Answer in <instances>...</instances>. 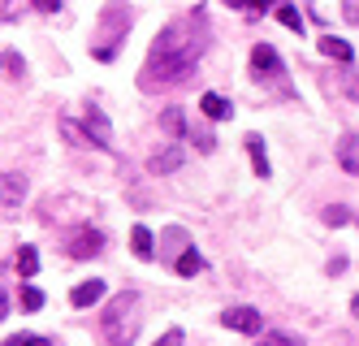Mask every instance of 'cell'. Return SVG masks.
Returning <instances> with one entry per match:
<instances>
[{
  "label": "cell",
  "instance_id": "cell-1",
  "mask_svg": "<svg viewBox=\"0 0 359 346\" xmlns=\"http://www.w3.org/2000/svg\"><path fill=\"white\" fill-rule=\"evenodd\" d=\"M203 44H208V31H203V18L195 13L191 22H173L151 39L147 48V61L139 83L143 87H156V83H182V78L195 74L199 57H203Z\"/></svg>",
  "mask_w": 359,
  "mask_h": 346
},
{
  "label": "cell",
  "instance_id": "cell-2",
  "mask_svg": "<svg viewBox=\"0 0 359 346\" xmlns=\"http://www.w3.org/2000/svg\"><path fill=\"white\" fill-rule=\"evenodd\" d=\"M126 35H130V9H126V0H109L95 22V35H91V57L104 65L117 61V48L126 44Z\"/></svg>",
  "mask_w": 359,
  "mask_h": 346
},
{
  "label": "cell",
  "instance_id": "cell-3",
  "mask_svg": "<svg viewBox=\"0 0 359 346\" xmlns=\"http://www.w3.org/2000/svg\"><path fill=\"white\" fill-rule=\"evenodd\" d=\"M139 321H143L139 295H135V290H121L117 299H109L104 321H100V333H104V342H109V346H130V342H135V333H139Z\"/></svg>",
  "mask_w": 359,
  "mask_h": 346
},
{
  "label": "cell",
  "instance_id": "cell-4",
  "mask_svg": "<svg viewBox=\"0 0 359 346\" xmlns=\"http://www.w3.org/2000/svg\"><path fill=\"white\" fill-rule=\"evenodd\" d=\"M83 135L95 147H113V126H109L104 113H100V104H91V100H87V109H83Z\"/></svg>",
  "mask_w": 359,
  "mask_h": 346
},
{
  "label": "cell",
  "instance_id": "cell-5",
  "mask_svg": "<svg viewBox=\"0 0 359 346\" xmlns=\"http://www.w3.org/2000/svg\"><path fill=\"white\" fill-rule=\"evenodd\" d=\"M221 325L234 329V333H260L264 329V316L255 312V307H247V303H238V307H225L221 312Z\"/></svg>",
  "mask_w": 359,
  "mask_h": 346
},
{
  "label": "cell",
  "instance_id": "cell-6",
  "mask_svg": "<svg viewBox=\"0 0 359 346\" xmlns=\"http://www.w3.org/2000/svg\"><path fill=\"white\" fill-rule=\"evenodd\" d=\"M74 260H91V255H100L104 251V229H95V225H83L79 234L69 238V247H65Z\"/></svg>",
  "mask_w": 359,
  "mask_h": 346
},
{
  "label": "cell",
  "instance_id": "cell-7",
  "mask_svg": "<svg viewBox=\"0 0 359 346\" xmlns=\"http://www.w3.org/2000/svg\"><path fill=\"white\" fill-rule=\"evenodd\" d=\"M251 74H281V57L273 44H255L251 48Z\"/></svg>",
  "mask_w": 359,
  "mask_h": 346
},
{
  "label": "cell",
  "instance_id": "cell-8",
  "mask_svg": "<svg viewBox=\"0 0 359 346\" xmlns=\"http://www.w3.org/2000/svg\"><path fill=\"white\" fill-rule=\"evenodd\" d=\"M22 199H27V178H22V173H0V204L13 208Z\"/></svg>",
  "mask_w": 359,
  "mask_h": 346
},
{
  "label": "cell",
  "instance_id": "cell-9",
  "mask_svg": "<svg viewBox=\"0 0 359 346\" xmlns=\"http://www.w3.org/2000/svg\"><path fill=\"white\" fill-rule=\"evenodd\" d=\"M100 299H104V281H100V277H91V281H83V286H74V295H69L74 307H95Z\"/></svg>",
  "mask_w": 359,
  "mask_h": 346
},
{
  "label": "cell",
  "instance_id": "cell-10",
  "mask_svg": "<svg viewBox=\"0 0 359 346\" xmlns=\"http://www.w3.org/2000/svg\"><path fill=\"white\" fill-rule=\"evenodd\" d=\"M320 57H329V61H338V65H351V57H355V48H351L346 39H338V35H320Z\"/></svg>",
  "mask_w": 359,
  "mask_h": 346
},
{
  "label": "cell",
  "instance_id": "cell-11",
  "mask_svg": "<svg viewBox=\"0 0 359 346\" xmlns=\"http://www.w3.org/2000/svg\"><path fill=\"white\" fill-rule=\"evenodd\" d=\"M199 113L203 117H208V121H225L229 113H234V109H229V100L225 95H217V91H208V95H203L199 100Z\"/></svg>",
  "mask_w": 359,
  "mask_h": 346
},
{
  "label": "cell",
  "instance_id": "cell-12",
  "mask_svg": "<svg viewBox=\"0 0 359 346\" xmlns=\"http://www.w3.org/2000/svg\"><path fill=\"white\" fill-rule=\"evenodd\" d=\"M147 169L151 173H173V169H182V147H165V152H156L147 161Z\"/></svg>",
  "mask_w": 359,
  "mask_h": 346
},
{
  "label": "cell",
  "instance_id": "cell-13",
  "mask_svg": "<svg viewBox=\"0 0 359 346\" xmlns=\"http://www.w3.org/2000/svg\"><path fill=\"white\" fill-rule=\"evenodd\" d=\"M247 156H251V169L260 173V178L273 173V169H269V152H264V139H260V135H247Z\"/></svg>",
  "mask_w": 359,
  "mask_h": 346
},
{
  "label": "cell",
  "instance_id": "cell-14",
  "mask_svg": "<svg viewBox=\"0 0 359 346\" xmlns=\"http://www.w3.org/2000/svg\"><path fill=\"white\" fill-rule=\"evenodd\" d=\"M338 165L359 178V139H355V135H346V139L338 143Z\"/></svg>",
  "mask_w": 359,
  "mask_h": 346
},
{
  "label": "cell",
  "instance_id": "cell-15",
  "mask_svg": "<svg viewBox=\"0 0 359 346\" xmlns=\"http://www.w3.org/2000/svg\"><path fill=\"white\" fill-rule=\"evenodd\" d=\"M130 251H135L139 260H151V251H156V238H151L147 225H135V229H130Z\"/></svg>",
  "mask_w": 359,
  "mask_h": 346
},
{
  "label": "cell",
  "instance_id": "cell-16",
  "mask_svg": "<svg viewBox=\"0 0 359 346\" xmlns=\"http://www.w3.org/2000/svg\"><path fill=\"white\" fill-rule=\"evenodd\" d=\"M13 269H18L22 277H35V273H39V251H35L31 243H22L18 255H13Z\"/></svg>",
  "mask_w": 359,
  "mask_h": 346
},
{
  "label": "cell",
  "instance_id": "cell-17",
  "mask_svg": "<svg viewBox=\"0 0 359 346\" xmlns=\"http://www.w3.org/2000/svg\"><path fill=\"white\" fill-rule=\"evenodd\" d=\"M161 130H165V135H173V139H182L187 135V113L177 109V104H173V109H165L161 113Z\"/></svg>",
  "mask_w": 359,
  "mask_h": 346
},
{
  "label": "cell",
  "instance_id": "cell-18",
  "mask_svg": "<svg viewBox=\"0 0 359 346\" xmlns=\"http://www.w3.org/2000/svg\"><path fill=\"white\" fill-rule=\"evenodd\" d=\"M273 18H277L281 26H286V31H303L299 9H294V5H286V0H277V5H273Z\"/></svg>",
  "mask_w": 359,
  "mask_h": 346
},
{
  "label": "cell",
  "instance_id": "cell-19",
  "mask_svg": "<svg viewBox=\"0 0 359 346\" xmlns=\"http://www.w3.org/2000/svg\"><path fill=\"white\" fill-rule=\"evenodd\" d=\"M173 269H177V277H195V273L203 269V255H199L195 247H187L182 255H177V264H173Z\"/></svg>",
  "mask_w": 359,
  "mask_h": 346
},
{
  "label": "cell",
  "instance_id": "cell-20",
  "mask_svg": "<svg viewBox=\"0 0 359 346\" xmlns=\"http://www.w3.org/2000/svg\"><path fill=\"white\" fill-rule=\"evenodd\" d=\"M18 299H22V312H39V307H43V290H39V286H22Z\"/></svg>",
  "mask_w": 359,
  "mask_h": 346
},
{
  "label": "cell",
  "instance_id": "cell-21",
  "mask_svg": "<svg viewBox=\"0 0 359 346\" xmlns=\"http://www.w3.org/2000/svg\"><path fill=\"white\" fill-rule=\"evenodd\" d=\"M0 346H53V338H39V333H13V338H5Z\"/></svg>",
  "mask_w": 359,
  "mask_h": 346
},
{
  "label": "cell",
  "instance_id": "cell-22",
  "mask_svg": "<svg viewBox=\"0 0 359 346\" xmlns=\"http://www.w3.org/2000/svg\"><path fill=\"white\" fill-rule=\"evenodd\" d=\"M191 143H195L199 152H212V147H217V139H212L208 126H191Z\"/></svg>",
  "mask_w": 359,
  "mask_h": 346
},
{
  "label": "cell",
  "instance_id": "cell-23",
  "mask_svg": "<svg viewBox=\"0 0 359 346\" xmlns=\"http://www.w3.org/2000/svg\"><path fill=\"white\" fill-rule=\"evenodd\" d=\"M255 346H303L294 333H264V338H255Z\"/></svg>",
  "mask_w": 359,
  "mask_h": 346
},
{
  "label": "cell",
  "instance_id": "cell-24",
  "mask_svg": "<svg viewBox=\"0 0 359 346\" xmlns=\"http://www.w3.org/2000/svg\"><path fill=\"white\" fill-rule=\"evenodd\" d=\"M182 342H187V333H182V329H169L165 338H156L151 346H182Z\"/></svg>",
  "mask_w": 359,
  "mask_h": 346
},
{
  "label": "cell",
  "instance_id": "cell-25",
  "mask_svg": "<svg viewBox=\"0 0 359 346\" xmlns=\"http://www.w3.org/2000/svg\"><path fill=\"white\" fill-rule=\"evenodd\" d=\"M325 221H329V225H346L351 212H346V208H325Z\"/></svg>",
  "mask_w": 359,
  "mask_h": 346
},
{
  "label": "cell",
  "instance_id": "cell-26",
  "mask_svg": "<svg viewBox=\"0 0 359 346\" xmlns=\"http://www.w3.org/2000/svg\"><path fill=\"white\" fill-rule=\"evenodd\" d=\"M5 69H9V74H22V69H27V65H22V52H5Z\"/></svg>",
  "mask_w": 359,
  "mask_h": 346
},
{
  "label": "cell",
  "instance_id": "cell-27",
  "mask_svg": "<svg viewBox=\"0 0 359 346\" xmlns=\"http://www.w3.org/2000/svg\"><path fill=\"white\" fill-rule=\"evenodd\" d=\"M39 13H61V0H31Z\"/></svg>",
  "mask_w": 359,
  "mask_h": 346
},
{
  "label": "cell",
  "instance_id": "cell-28",
  "mask_svg": "<svg viewBox=\"0 0 359 346\" xmlns=\"http://www.w3.org/2000/svg\"><path fill=\"white\" fill-rule=\"evenodd\" d=\"M342 13H346V22L359 26V0H342Z\"/></svg>",
  "mask_w": 359,
  "mask_h": 346
},
{
  "label": "cell",
  "instance_id": "cell-29",
  "mask_svg": "<svg viewBox=\"0 0 359 346\" xmlns=\"http://www.w3.org/2000/svg\"><path fill=\"white\" fill-rule=\"evenodd\" d=\"M5 316H9V295L0 290V321H5Z\"/></svg>",
  "mask_w": 359,
  "mask_h": 346
},
{
  "label": "cell",
  "instance_id": "cell-30",
  "mask_svg": "<svg viewBox=\"0 0 359 346\" xmlns=\"http://www.w3.org/2000/svg\"><path fill=\"white\" fill-rule=\"evenodd\" d=\"M346 87H351V95L359 100V78H351V83H346Z\"/></svg>",
  "mask_w": 359,
  "mask_h": 346
},
{
  "label": "cell",
  "instance_id": "cell-31",
  "mask_svg": "<svg viewBox=\"0 0 359 346\" xmlns=\"http://www.w3.org/2000/svg\"><path fill=\"white\" fill-rule=\"evenodd\" d=\"M351 307H355V316H359V295H355V303H351Z\"/></svg>",
  "mask_w": 359,
  "mask_h": 346
}]
</instances>
